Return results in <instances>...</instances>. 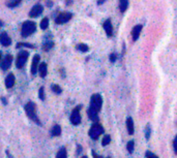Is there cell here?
Returning <instances> with one entry per match:
<instances>
[{
	"label": "cell",
	"mask_w": 177,
	"mask_h": 158,
	"mask_svg": "<svg viewBox=\"0 0 177 158\" xmlns=\"http://www.w3.org/2000/svg\"><path fill=\"white\" fill-rule=\"evenodd\" d=\"M103 105V98L101 94H93L90 99V107L88 109V117L90 120L96 122L99 119V112Z\"/></svg>",
	"instance_id": "obj_1"
},
{
	"label": "cell",
	"mask_w": 177,
	"mask_h": 158,
	"mask_svg": "<svg viewBox=\"0 0 177 158\" xmlns=\"http://www.w3.org/2000/svg\"><path fill=\"white\" fill-rule=\"evenodd\" d=\"M36 30V24L32 21H26L22 25L21 34L23 37H28L31 34H33Z\"/></svg>",
	"instance_id": "obj_2"
},
{
	"label": "cell",
	"mask_w": 177,
	"mask_h": 158,
	"mask_svg": "<svg viewBox=\"0 0 177 158\" xmlns=\"http://www.w3.org/2000/svg\"><path fill=\"white\" fill-rule=\"evenodd\" d=\"M25 112L27 114V116L31 119L32 121L36 123V124H40V120H38L37 114H36V107L32 101L27 102V104L25 105Z\"/></svg>",
	"instance_id": "obj_3"
},
{
	"label": "cell",
	"mask_w": 177,
	"mask_h": 158,
	"mask_svg": "<svg viewBox=\"0 0 177 158\" xmlns=\"http://www.w3.org/2000/svg\"><path fill=\"white\" fill-rule=\"evenodd\" d=\"M104 133V127L101 126L99 123H94L91 126L90 130H89V137L93 139H97L99 137V135H101Z\"/></svg>",
	"instance_id": "obj_4"
},
{
	"label": "cell",
	"mask_w": 177,
	"mask_h": 158,
	"mask_svg": "<svg viewBox=\"0 0 177 158\" xmlns=\"http://www.w3.org/2000/svg\"><path fill=\"white\" fill-rule=\"evenodd\" d=\"M28 57H29V53L26 52V51H21L17 57V61H16V66H17V68H19V69L23 68L24 66H25Z\"/></svg>",
	"instance_id": "obj_5"
},
{
	"label": "cell",
	"mask_w": 177,
	"mask_h": 158,
	"mask_svg": "<svg viewBox=\"0 0 177 158\" xmlns=\"http://www.w3.org/2000/svg\"><path fill=\"white\" fill-rule=\"evenodd\" d=\"M80 110H81V105H78L77 108H75L73 110V113L71 115V122H72L73 125H79L81 123Z\"/></svg>",
	"instance_id": "obj_6"
},
{
	"label": "cell",
	"mask_w": 177,
	"mask_h": 158,
	"mask_svg": "<svg viewBox=\"0 0 177 158\" xmlns=\"http://www.w3.org/2000/svg\"><path fill=\"white\" fill-rule=\"evenodd\" d=\"M72 18H73L72 13H68V11H65V13H60L56 17V19H55V23L56 24H64V23H66V22L70 21Z\"/></svg>",
	"instance_id": "obj_7"
},
{
	"label": "cell",
	"mask_w": 177,
	"mask_h": 158,
	"mask_svg": "<svg viewBox=\"0 0 177 158\" xmlns=\"http://www.w3.org/2000/svg\"><path fill=\"white\" fill-rule=\"evenodd\" d=\"M12 61H13V56L12 55H6L3 60L0 62V67L2 70H7L12 65Z\"/></svg>",
	"instance_id": "obj_8"
},
{
	"label": "cell",
	"mask_w": 177,
	"mask_h": 158,
	"mask_svg": "<svg viewBox=\"0 0 177 158\" xmlns=\"http://www.w3.org/2000/svg\"><path fill=\"white\" fill-rule=\"evenodd\" d=\"M42 11H44V7H42L40 4H36L31 9V11H30V13H29V16H30V18H37L38 16L42 15Z\"/></svg>",
	"instance_id": "obj_9"
},
{
	"label": "cell",
	"mask_w": 177,
	"mask_h": 158,
	"mask_svg": "<svg viewBox=\"0 0 177 158\" xmlns=\"http://www.w3.org/2000/svg\"><path fill=\"white\" fill-rule=\"evenodd\" d=\"M104 30H105L106 34H107L108 37H111L112 35H113V26H112V23H111V20H106L105 22H104Z\"/></svg>",
	"instance_id": "obj_10"
},
{
	"label": "cell",
	"mask_w": 177,
	"mask_h": 158,
	"mask_svg": "<svg viewBox=\"0 0 177 158\" xmlns=\"http://www.w3.org/2000/svg\"><path fill=\"white\" fill-rule=\"evenodd\" d=\"M0 44L3 46H9L12 44V39L6 32H2L0 34Z\"/></svg>",
	"instance_id": "obj_11"
},
{
	"label": "cell",
	"mask_w": 177,
	"mask_h": 158,
	"mask_svg": "<svg viewBox=\"0 0 177 158\" xmlns=\"http://www.w3.org/2000/svg\"><path fill=\"white\" fill-rule=\"evenodd\" d=\"M40 55H35L32 59V63H31V74L34 76L36 74V71L38 70V65H40Z\"/></svg>",
	"instance_id": "obj_12"
},
{
	"label": "cell",
	"mask_w": 177,
	"mask_h": 158,
	"mask_svg": "<svg viewBox=\"0 0 177 158\" xmlns=\"http://www.w3.org/2000/svg\"><path fill=\"white\" fill-rule=\"evenodd\" d=\"M15 83H16V79L14 74H9V76H6V79H5V87H6L7 89L13 88Z\"/></svg>",
	"instance_id": "obj_13"
},
{
	"label": "cell",
	"mask_w": 177,
	"mask_h": 158,
	"mask_svg": "<svg viewBox=\"0 0 177 158\" xmlns=\"http://www.w3.org/2000/svg\"><path fill=\"white\" fill-rule=\"evenodd\" d=\"M142 31V25H137L133 28V31H132V36H133V40L136 41V40L139 38L140 33Z\"/></svg>",
	"instance_id": "obj_14"
},
{
	"label": "cell",
	"mask_w": 177,
	"mask_h": 158,
	"mask_svg": "<svg viewBox=\"0 0 177 158\" xmlns=\"http://www.w3.org/2000/svg\"><path fill=\"white\" fill-rule=\"evenodd\" d=\"M38 71H40V78H46L47 74H48V66H47V63L42 62V63L38 65Z\"/></svg>",
	"instance_id": "obj_15"
},
{
	"label": "cell",
	"mask_w": 177,
	"mask_h": 158,
	"mask_svg": "<svg viewBox=\"0 0 177 158\" xmlns=\"http://www.w3.org/2000/svg\"><path fill=\"white\" fill-rule=\"evenodd\" d=\"M127 132L130 134H133L134 133V122H133V119L131 117L127 119Z\"/></svg>",
	"instance_id": "obj_16"
},
{
	"label": "cell",
	"mask_w": 177,
	"mask_h": 158,
	"mask_svg": "<svg viewBox=\"0 0 177 158\" xmlns=\"http://www.w3.org/2000/svg\"><path fill=\"white\" fill-rule=\"evenodd\" d=\"M129 6V0H119V9L121 13H124Z\"/></svg>",
	"instance_id": "obj_17"
},
{
	"label": "cell",
	"mask_w": 177,
	"mask_h": 158,
	"mask_svg": "<svg viewBox=\"0 0 177 158\" xmlns=\"http://www.w3.org/2000/svg\"><path fill=\"white\" fill-rule=\"evenodd\" d=\"M60 134H61V127L59 125H55L52 128V130H51V135L52 137H58Z\"/></svg>",
	"instance_id": "obj_18"
},
{
	"label": "cell",
	"mask_w": 177,
	"mask_h": 158,
	"mask_svg": "<svg viewBox=\"0 0 177 158\" xmlns=\"http://www.w3.org/2000/svg\"><path fill=\"white\" fill-rule=\"evenodd\" d=\"M77 50L80 51V52H82V53H86L89 51V48H88V46L85 44H79L78 46H77Z\"/></svg>",
	"instance_id": "obj_19"
},
{
	"label": "cell",
	"mask_w": 177,
	"mask_h": 158,
	"mask_svg": "<svg viewBox=\"0 0 177 158\" xmlns=\"http://www.w3.org/2000/svg\"><path fill=\"white\" fill-rule=\"evenodd\" d=\"M68 154H66V149L65 148H61V149L59 150L58 153L56 155V158H66Z\"/></svg>",
	"instance_id": "obj_20"
},
{
	"label": "cell",
	"mask_w": 177,
	"mask_h": 158,
	"mask_svg": "<svg viewBox=\"0 0 177 158\" xmlns=\"http://www.w3.org/2000/svg\"><path fill=\"white\" fill-rule=\"evenodd\" d=\"M53 46H54V42L53 41H47L42 44V50L46 51V52H48V51H50Z\"/></svg>",
	"instance_id": "obj_21"
},
{
	"label": "cell",
	"mask_w": 177,
	"mask_h": 158,
	"mask_svg": "<svg viewBox=\"0 0 177 158\" xmlns=\"http://www.w3.org/2000/svg\"><path fill=\"white\" fill-rule=\"evenodd\" d=\"M21 2L22 0H9V2H7V6L13 9V7H16L17 5H19Z\"/></svg>",
	"instance_id": "obj_22"
},
{
	"label": "cell",
	"mask_w": 177,
	"mask_h": 158,
	"mask_svg": "<svg viewBox=\"0 0 177 158\" xmlns=\"http://www.w3.org/2000/svg\"><path fill=\"white\" fill-rule=\"evenodd\" d=\"M48 26H49V19L48 18H44L42 20V22H40V28L42 30H46L48 28Z\"/></svg>",
	"instance_id": "obj_23"
},
{
	"label": "cell",
	"mask_w": 177,
	"mask_h": 158,
	"mask_svg": "<svg viewBox=\"0 0 177 158\" xmlns=\"http://www.w3.org/2000/svg\"><path fill=\"white\" fill-rule=\"evenodd\" d=\"M51 89H52L53 92L56 93V94H61L62 93V89L60 88V86H58V85H52Z\"/></svg>",
	"instance_id": "obj_24"
},
{
	"label": "cell",
	"mask_w": 177,
	"mask_h": 158,
	"mask_svg": "<svg viewBox=\"0 0 177 158\" xmlns=\"http://www.w3.org/2000/svg\"><path fill=\"white\" fill-rule=\"evenodd\" d=\"M127 151H129L130 153H133L134 148H135V142H134V141H130L129 143H127Z\"/></svg>",
	"instance_id": "obj_25"
},
{
	"label": "cell",
	"mask_w": 177,
	"mask_h": 158,
	"mask_svg": "<svg viewBox=\"0 0 177 158\" xmlns=\"http://www.w3.org/2000/svg\"><path fill=\"white\" fill-rule=\"evenodd\" d=\"M110 142H111V137H110L109 134H107L104 137L103 141H101V144H103V146H107L110 144Z\"/></svg>",
	"instance_id": "obj_26"
},
{
	"label": "cell",
	"mask_w": 177,
	"mask_h": 158,
	"mask_svg": "<svg viewBox=\"0 0 177 158\" xmlns=\"http://www.w3.org/2000/svg\"><path fill=\"white\" fill-rule=\"evenodd\" d=\"M38 97H40V99H42V100L45 99V88L44 87L40 88V90H38Z\"/></svg>",
	"instance_id": "obj_27"
},
{
	"label": "cell",
	"mask_w": 177,
	"mask_h": 158,
	"mask_svg": "<svg viewBox=\"0 0 177 158\" xmlns=\"http://www.w3.org/2000/svg\"><path fill=\"white\" fill-rule=\"evenodd\" d=\"M21 46H27V48H33L34 46L30 44H25V42H20V44H17V48H21Z\"/></svg>",
	"instance_id": "obj_28"
},
{
	"label": "cell",
	"mask_w": 177,
	"mask_h": 158,
	"mask_svg": "<svg viewBox=\"0 0 177 158\" xmlns=\"http://www.w3.org/2000/svg\"><path fill=\"white\" fill-rule=\"evenodd\" d=\"M146 158H158L155 154H153L152 152L150 151H147L146 152Z\"/></svg>",
	"instance_id": "obj_29"
},
{
	"label": "cell",
	"mask_w": 177,
	"mask_h": 158,
	"mask_svg": "<svg viewBox=\"0 0 177 158\" xmlns=\"http://www.w3.org/2000/svg\"><path fill=\"white\" fill-rule=\"evenodd\" d=\"M173 147H174V151H175V153L177 154V135H176V137H175L174 141H173Z\"/></svg>",
	"instance_id": "obj_30"
},
{
	"label": "cell",
	"mask_w": 177,
	"mask_h": 158,
	"mask_svg": "<svg viewBox=\"0 0 177 158\" xmlns=\"http://www.w3.org/2000/svg\"><path fill=\"white\" fill-rule=\"evenodd\" d=\"M116 58H117V56H116V54H114V53H112L111 55H110V61H111V62H115V61H116Z\"/></svg>",
	"instance_id": "obj_31"
},
{
	"label": "cell",
	"mask_w": 177,
	"mask_h": 158,
	"mask_svg": "<svg viewBox=\"0 0 177 158\" xmlns=\"http://www.w3.org/2000/svg\"><path fill=\"white\" fill-rule=\"evenodd\" d=\"M146 139H149V137H150V126L149 125H147L146 126Z\"/></svg>",
	"instance_id": "obj_32"
},
{
	"label": "cell",
	"mask_w": 177,
	"mask_h": 158,
	"mask_svg": "<svg viewBox=\"0 0 177 158\" xmlns=\"http://www.w3.org/2000/svg\"><path fill=\"white\" fill-rule=\"evenodd\" d=\"M92 154H93V157H94V158H103L101 156H99V155H97V154L95 153V152H93Z\"/></svg>",
	"instance_id": "obj_33"
},
{
	"label": "cell",
	"mask_w": 177,
	"mask_h": 158,
	"mask_svg": "<svg viewBox=\"0 0 177 158\" xmlns=\"http://www.w3.org/2000/svg\"><path fill=\"white\" fill-rule=\"evenodd\" d=\"M106 0H97V4L99 5H101V4H103L104 2H105Z\"/></svg>",
	"instance_id": "obj_34"
},
{
	"label": "cell",
	"mask_w": 177,
	"mask_h": 158,
	"mask_svg": "<svg viewBox=\"0 0 177 158\" xmlns=\"http://www.w3.org/2000/svg\"><path fill=\"white\" fill-rule=\"evenodd\" d=\"M47 5H48V6H52L53 3L51 2V1H48V2H47Z\"/></svg>",
	"instance_id": "obj_35"
},
{
	"label": "cell",
	"mask_w": 177,
	"mask_h": 158,
	"mask_svg": "<svg viewBox=\"0 0 177 158\" xmlns=\"http://www.w3.org/2000/svg\"><path fill=\"white\" fill-rule=\"evenodd\" d=\"M2 26H3V22L1 21V20H0V28L2 27Z\"/></svg>",
	"instance_id": "obj_36"
},
{
	"label": "cell",
	"mask_w": 177,
	"mask_h": 158,
	"mask_svg": "<svg viewBox=\"0 0 177 158\" xmlns=\"http://www.w3.org/2000/svg\"><path fill=\"white\" fill-rule=\"evenodd\" d=\"M2 100H3V103H4V104H6V100H5V98H2Z\"/></svg>",
	"instance_id": "obj_37"
},
{
	"label": "cell",
	"mask_w": 177,
	"mask_h": 158,
	"mask_svg": "<svg viewBox=\"0 0 177 158\" xmlns=\"http://www.w3.org/2000/svg\"><path fill=\"white\" fill-rule=\"evenodd\" d=\"M82 158H88V157H87V156H83Z\"/></svg>",
	"instance_id": "obj_38"
},
{
	"label": "cell",
	"mask_w": 177,
	"mask_h": 158,
	"mask_svg": "<svg viewBox=\"0 0 177 158\" xmlns=\"http://www.w3.org/2000/svg\"><path fill=\"white\" fill-rule=\"evenodd\" d=\"M0 59H1V52H0ZM0 61H1V60H0Z\"/></svg>",
	"instance_id": "obj_39"
}]
</instances>
